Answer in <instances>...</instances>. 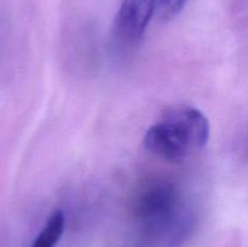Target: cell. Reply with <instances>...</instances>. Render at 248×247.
<instances>
[{
	"instance_id": "6da1fadb",
	"label": "cell",
	"mask_w": 248,
	"mask_h": 247,
	"mask_svg": "<svg viewBox=\"0 0 248 247\" xmlns=\"http://www.w3.org/2000/svg\"><path fill=\"white\" fill-rule=\"evenodd\" d=\"M210 123L205 114L190 106L170 107L145 132L143 144L152 154L170 162H183L210 140Z\"/></svg>"
},
{
	"instance_id": "7a4b0ae2",
	"label": "cell",
	"mask_w": 248,
	"mask_h": 247,
	"mask_svg": "<svg viewBox=\"0 0 248 247\" xmlns=\"http://www.w3.org/2000/svg\"><path fill=\"white\" fill-rule=\"evenodd\" d=\"M156 0H123L114 19V38L125 46L136 45L145 33Z\"/></svg>"
},
{
	"instance_id": "3957f363",
	"label": "cell",
	"mask_w": 248,
	"mask_h": 247,
	"mask_svg": "<svg viewBox=\"0 0 248 247\" xmlns=\"http://www.w3.org/2000/svg\"><path fill=\"white\" fill-rule=\"evenodd\" d=\"M65 224L64 213L62 210L53 211L46 220L45 225L34 240L31 247H56L63 234Z\"/></svg>"
},
{
	"instance_id": "277c9868",
	"label": "cell",
	"mask_w": 248,
	"mask_h": 247,
	"mask_svg": "<svg viewBox=\"0 0 248 247\" xmlns=\"http://www.w3.org/2000/svg\"><path fill=\"white\" fill-rule=\"evenodd\" d=\"M188 0H156L157 18L160 22H169L173 19L184 9Z\"/></svg>"
}]
</instances>
